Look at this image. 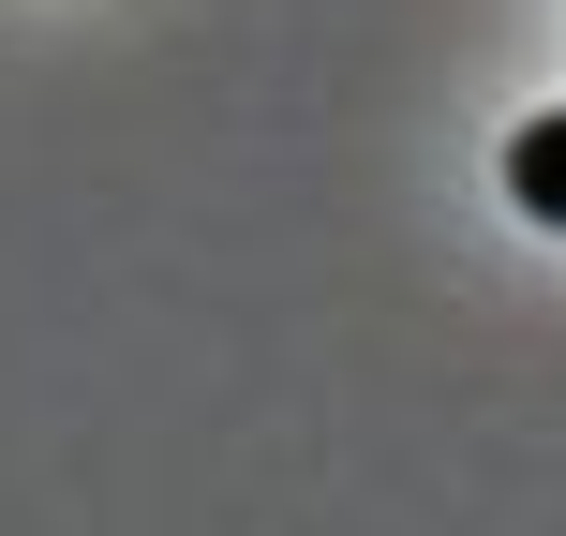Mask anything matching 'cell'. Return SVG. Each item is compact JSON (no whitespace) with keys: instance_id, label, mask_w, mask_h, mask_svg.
Returning a JSON list of instances; mask_svg holds the SVG:
<instances>
[{"instance_id":"cell-1","label":"cell","mask_w":566,"mask_h":536,"mask_svg":"<svg viewBox=\"0 0 566 536\" xmlns=\"http://www.w3.org/2000/svg\"><path fill=\"white\" fill-rule=\"evenodd\" d=\"M507 209H522V224H566V105L507 135Z\"/></svg>"}]
</instances>
